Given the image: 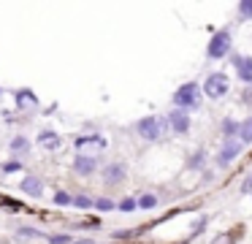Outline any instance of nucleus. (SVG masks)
<instances>
[{"label": "nucleus", "instance_id": "f257e3e1", "mask_svg": "<svg viewBox=\"0 0 252 244\" xmlns=\"http://www.w3.org/2000/svg\"><path fill=\"white\" fill-rule=\"evenodd\" d=\"M174 106L182 108V111H192V108L201 106V87L195 81H187L179 90L174 92Z\"/></svg>", "mask_w": 252, "mask_h": 244}, {"label": "nucleus", "instance_id": "f03ea898", "mask_svg": "<svg viewBox=\"0 0 252 244\" xmlns=\"http://www.w3.org/2000/svg\"><path fill=\"white\" fill-rule=\"evenodd\" d=\"M165 128H168V122H165L163 117H144L136 122V133L141 136L144 141H160L165 133Z\"/></svg>", "mask_w": 252, "mask_h": 244}, {"label": "nucleus", "instance_id": "7ed1b4c3", "mask_svg": "<svg viewBox=\"0 0 252 244\" xmlns=\"http://www.w3.org/2000/svg\"><path fill=\"white\" fill-rule=\"evenodd\" d=\"M230 41H233V35H230L228 30H220V33H214V35L209 38V46H206V54H209V60H222L225 54L230 52Z\"/></svg>", "mask_w": 252, "mask_h": 244}, {"label": "nucleus", "instance_id": "20e7f679", "mask_svg": "<svg viewBox=\"0 0 252 244\" xmlns=\"http://www.w3.org/2000/svg\"><path fill=\"white\" fill-rule=\"evenodd\" d=\"M203 92L209 95V101H220L228 95V76L225 73H209L203 81Z\"/></svg>", "mask_w": 252, "mask_h": 244}, {"label": "nucleus", "instance_id": "39448f33", "mask_svg": "<svg viewBox=\"0 0 252 244\" xmlns=\"http://www.w3.org/2000/svg\"><path fill=\"white\" fill-rule=\"evenodd\" d=\"M241 141H236V139H228L222 144V149H220V155H217V166L220 168H225V166H230V163L236 160V157H239V152H241Z\"/></svg>", "mask_w": 252, "mask_h": 244}, {"label": "nucleus", "instance_id": "423d86ee", "mask_svg": "<svg viewBox=\"0 0 252 244\" xmlns=\"http://www.w3.org/2000/svg\"><path fill=\"white\" fill-rule=\"evenodd\" d=\"M165 122H168V128L179 136L190 133V117H187V111H182V108H174V111L165 117Z\"/></svg>", "mask_w": 252, "mask_h": 244}, {"label": "nucleus", "instance_id": "0eeeda50", "mask_svg": "<svg viewBox=\"0 0 252 244\" xmlns=\"http://www.w3.org/2000/svg\"><path fill=\"white\" fill-rule=\"evenodd\" d=\"M95 171H98V157H93V155L73 157V174H79V176H93Z\"/></svg>", "mask_w": 252, "mask_h": 244}, {"label": "nucleus", "instance_id": "6e6552de", "mask_svg": "<svg viewBox=\"0 0 252 244\" xmlns=\"http://www.w3.org/2000/svg\"><path fill=\"white\" fill-rule=\"evenodd\" d=\"M125 176H127L125 163H109V166L103 168V182L106 184H120V182H125Z\"/></svg>", "mask_w": 252, "mask_h": 244}, {"label": "nucleus", "instance_id": "1a4fd4ad", "mask_svg": "<svg viewBox=\"0 0 252 244\" xmlns=\"http://www.w3.org/2000/svg\"><path fill=\"white\" fill-rule=\"evenodd\" d=\"M60 144H63V139H60L57 130H41V133H38V146H41V149L57 152V149H60Z\"/></svg>", "mask_w": 252, "mask_h": 244}, {"label": "nucleus", "instance_id": "9d476101", "mask_svg": "<svg viewBox=\"0 0 252 244\" xmlns=\"http://www.w3.org/2000/svg\"><path fill=\"white\" fill-rule=\"evenodd\" d=\"M236 73L244 84H252V54H241L236 57Z\"/></svg>", "mask_w": 252, "mask_h": 244}, {"label": "nucleus", "instance_id": "9b49d317", "mask_svg": "<svg viewBox=\"0 0 252 244\" xmlns=\"http://www.w3.org/2000/svg\"><path fill=\"white\" fill-rule=\"evenodd\" d=\"M19 187H22V193L30 195V198H41V195H44V182H41L38 176H25Z\"/></svg>", "mask_w": 252, "mask_h": 244}, {"label": "nucleus", "instance_id": "f8f14e48", "mask_svg": "<svg viewBox=\"0 0 252 244\" xmlns=\"http://www.w3.org/2000/svg\"><path fill=\"white\" fill-rule=\"evenodd\" d=\"M11 152L17 157L28 155V152H30V139H28V136H14V139H11Z\"/></svg>", "mask_w": 252, "mask_h": 244}, {"label": "nucleus", "instance_id": "ddd939ff", "mask_svg": "<svg viewBox=\"0 0 252 244\" xmlns=\"http://www.w3.org/2000/svg\"><path fill=\"white\" fill-rule=\"evenodd\" d=\"M76 149H84V146H100V149H103L106 146V139L103 136H82V139H76Z\"/></svg>", "mask_w": 252, "mask_h": 244}, {"label": "nucleus", "instance_id": "4468645a", "mask_svg": "<svg viewBox=\"0 0 252 244\" xmlns=\"http://www.w3.org/2000/svg\"><path fill=\"white\" fill-rule=\"evenodd\" d=\"M239 141L241 144H252V117L239 122Z\"/></svg>", "mask_w": 252, "mask_h": 244}, {"label": "nucleus", "instance_id": "2eb2a0df", "mask_svg": "<svg viewBox=\"0 0 252 244\" xmlns=\"http://www.w3.org/2000/svg\"><path fill=\"white\" fill-rule=\"evenodd\" d=\"M17 239H19V242H33V239H44V233L35 231V228H19Z\"/></svg>", "mask_w": 252, "mask_h": 244}, {"label": "nucleus", "instance_id": "dca6fc26", "mask_svg": "<svg viewBox=\"0 0 252 244\" xmlns=\"http://www.w3.org/2000/svg\"><path fill=\"white\" fill-rule=\"evenodd\" d=\"M222 133L228 136V139H233L236 133H239V122H236V119H222Z\"/></svg>", "mask_w": 252, "mask_h": 244}, {"label": "nucleus", "instance_id": "f3484780", "mask_svg": "<svg viewBox=\"0 0 252 244\" xmlns=\"http://www.w3.org/2000/svg\"><path fill=\"white\" fill-rule=\"evenodd\" d=\"M55 204L57 206H71L73 204V195L65 193V190H57V193H55Z\"/></svg>", "mask_w": 252, "mask_h": 244}, {"label": "nucleus", "instance_id": "a211bd4d", "mask_svg": "<svg viewBox=\"0 0 252 244\" xmlns=\"http://www.w3.org/2000/svg\"><path fill=\"white\" fill-rule=\"evenodd\" d=\"M95 209H100V211H111V209H117V204L111 198H95Z\"/></svg>", "mask_w": 252, "mask_h": 244}, {"label": "nucleus", "instance_id": "6ab92c4d", "mask_svg": "<svg viewBox=\"0 0 252 244\" xmlns=\"http://www.w3.org/2000/svg\"><path fill=\"white\" fill-rule=\"evenodd\" d=\"M117 209H120V211H136L138 209V201L136 198H122L120 204H117Z\"/></svg>", "mask_w": 252, "mask_h": 244}, {"label": "nucleus", "instance_id": "aec40b11", "mask_svg": "<svg viewBox=\"0 0 252 244\" xmlns=\"http://www.w3.org/2000/svg\"><path fill=\"white\" fill-rule=\"evenodd\" d=\"M155 204H158V198H155L152 193H144L141 198H138V209H152Z\"/></svg>", "mask_w": 252, "mask_h": 244}, {"label": "nucleus", "instance_id": "412c9836", "mask_svg": "<svg viewBox=\"0 0 252 244\" xmlns=\"http://www.w3.org/2000/svg\"><path fill=\"white\" fill-rule=\"evenodd\" d=\"M239 16L241 19H252V0H241L239 3Z\"/></svg>", "mask_w": 252, "mask_h": 244}, {"label": "nucleus", "instance_id": "4be33fe9", "mask_svg": "<svg viewBox=\"0 0 252 244\" xmlns=\"http://www.w3.org/2000/svg\"><path fill=\"white\" fill-rule=\"evenodd\" d=\"M93 204L95 201L90 198V195H76V198H73V206H79V209H90Z\"/></svg>", "mask_w": 252, "mask_h": 244}, {"label": "nucleus", "instance_id": "5701e85b", "mask_svg": "<svg viewBox=\"0 0 252 244\" xmlns=\"http://www.w3.org/2000/svg\"><path fill=\"white\" fill-rule=\"evenodd\" d=\"M17 98H19V106H25V103H28V106H35V98H33V92H17Z\"/></svg>", "mask_w": 252, "mask_h": 244}, {"label": "nucleus", "instance_id": "b1692460", "mask_svg": "<svg viewBox=\"0 0 252 244\" xmlns=\"http://www.w3.org/2000/svg\"><path fill=\"white\" fill-rule=\"evenodd\" d=\"M19 168H22V163H19V160H8V163L0 166V171H3V174H14V171H19Z\"/></svg>", "mask_w": 252, "mask_h": 244}, {"label": "nucleus", "instance_id": "393cba45", "mask_svg": "<svg viewBox=\"0 0 252 244\" xmlns=\"http://www.w3.org/2000/svg\"><path fill=\"white\" fill-rule=\"evenodd\" d=\"M49 242H52V244H68L71 239H68L65 233H60V236H49Z\"/></svg>", "mask_w": 252, "mask_h": 244}, {"label": "nucleus", "instance_id": "a878e982", "mask_svg": "<svg viewBox=\"0 0 252 244\" xmlns=\"http://www.w3.org/2000/svg\"><path fill=\"white\" fill-rule=\"evenodd\" d=\"M201 163H203V152H198V155L190 160V168H201Z\"/></svg>", "mask_w": 252, "mask_h": 244}, {"label": "nucleus", "instance_id": "bb28decb", "mask_svg": "<svg viewBox=\"0 0 252 244\" xmlns=\"http://www.w3.org/2000/svg\"><path fill=\"white\" fill-rule=\"evenodd\" d=\"M71 244H98L95 239H76V242H71Z\"/></svg>", "mask_w": 252, "mask_h": 244}, {"label": "nucleus", "instance_id": "cd10ccee", "mask_svg": "<svg viewBox=\"0 0 252 244\" xmlns=\"http://www.w3.org/2000/svg\"><path fill=\"white\" fill-rule=\"evenodd\" d=\"M214 244H230V236H220V239H217V242H214Z\"/></svg>", "mask_w": 252, "mask_h": 244}, {"label": "nucleus", "instance_id": "c85d7f7f", "mask_svg": "<svg viewBox=\"0 0 252 244\" xmlns=\"http://www.w3.org/2000/svg\"><path fill=\"white\" fill-rule=\"evenodd\" d=\"M244 190H252V176H247V182H244Z\"/></svg>", "mask_w": 252, "mask_h": 244}]
</instances>
